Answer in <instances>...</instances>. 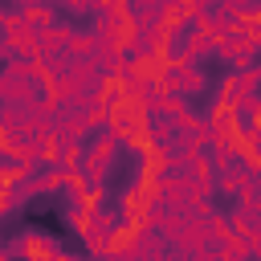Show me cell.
I'll list each match as a JSON object with an SVG mask.
<instances>
[{
	"instance_id": "6da1fadb",
	"label": "cell",
	"mask_w": 261,
	"mask_h": 261,
	"mask_svg": "<svg viewBox=\"0 0 261 261\" xmlns=\"http://www.w3.org/2000/svg\"><path fill=\"white\" fill-rule=\"evenodd\" d=\"M20 253H24L29 261H69V257H65V249H61V241H57V237H49V232H24V237L8 241L4 261H16Z\"/></svg>"
},
{
	"instance_id": "7a4b0ae2",
	"label": "cell",
	"mask_w": 261,
	"mask_h": 261,
	"mask_svg": "<svg viewBox=\"0 0 261 261\" xmlns=\"http://www.w3.org/2000/svg\"><path fill=\"white\" fill-rule=\"evenodd\" d=\"M163 86H167V94L196 98V94L204 90V69H200V61H163Z\"/></svg>"
},
{
	"instance_id": "3957f363",
	"label": "cell",
	"mask_w": 261,
	"mask_h": 261,
	"mask_svg": "<svg viewBox=\"0 0 261 261\" xmlns=\"http://www.w3.org/2000/svg\"><path fill=\"white\" fill-rule=\"evenodd\" d=\"M257 94H261V65H245V69H232V73L224 77V86H220V98H216V102L237 106V102L257 98Z\"/></svg>"
},
{
	"instance_id": "277c9868",
	"label": "cell",
	"mask_w": 261,
	"mask_h": 261,
	"mask_svg": "<svg viewBox=\"0 0 261 261\" xmlns=\"http://www.w3.org/2000/svg\"><path fill=\"white\" fill-rule=\"evenodd\" d=\"M208 249H216V245H212L208 220H200V216H192L188 228H184V232L175 237V245H171V253H184V257H200V253H208Z\"/></svg>"
},
{
	"instance_id": "5b68a950",
	"label": "cell",
	"mask_w": 261,
	"mask_h": 261,
	"mask_svg": "<svg viewBox=\"0 0 261 261\" xmlns=\"http://www.w3.org/2000/svg\"><path fill=\"white\" fill-rule=\"evenodd\" d=\"M69 37H73V29L69 24H49V29H37V45H41V53L45 57H61V53H69Z\"/></svg>"
},
{
	"instance_id": "8992f818",
	"label": "cell",
	"mask_w": 261,
	"mask_h": 261,
	"mask_svg": "<svg viewBox=\"0 0 261 261\" xmlns=\"http://www.w3.org/2000/svg\"><path fill=\"white\" fill-rule=\"evenodd\" d=\"M212 53H216V37L204 33V29L192 20V29H188V57H192V61H204V57H212Z\"/></svg>"
},
{
	"instance_id": "52a82bcc",
	"label": "cell",
	"mask_w": 261,
	"mask_h": 261,
	"mask_svg": "<svg viewBox=\"0 0 261 261\" xmlns=\"http://www.w3.org/2000/svg\"><path fill=\"white\" fill-rule=\"evenodd\" d=\"M216 257H220V261H257V257H253V249H249V241H245L241 232H237V237H228L224 245H216Z\"/></svg>"
},
{
	"instance_id": "ba28073f",
	"label": "cell",
	"mask_w": 261,
	"mask_h": 261,
	"mask_svg": "<svg viewBox=\"0 0 261 261\" xmlns=\"http://www.w3.org/2000/svg\"><path fill=\"white\" fill-rule=\"evenodd\" d=\"M94 53H98V33H94V29H90V33L73 29V37H69V57L82 61V57H94Z\"/></svg>"
},
{
	"instance_id": "9c48e42d",
	"label": "cell",
	"mask_w": 261,
	"mask_h": 261,
	"mask_svg": "<svg viewBox=\"0 0 261 261\" xmlns=\"http://www.w3.org/2000/svg\"><path fill=\"white\" fill-rule=\"evenodd\" d=\"M208 232H212V245H224L228 237H237V228H232V220L224 212H212L208 216Z\"/></svg>"
},
{
	"instance_id": "30bf717a",
	"label": "cell",
	"mask_w": 261,
	"mask_h": 261,
	"mask_svg": "<svg viewBox=\"0 0 261 261\" xmlns=\"http://www.w3.org/2000/svg\"><path fill=\"white\" fill-rule=\"evenodd\" d=\"M57 4H65V12H94L98 0H57Z\"/></svg>"
},
{
	"instance_id": "8fae6325",
	"label": "cell",
	"mask_w": 261,
	"mask_h": 261,
	"mask_svg": "<svg viewBox=\"0 0 261 261\" xmlns=\"http://www.w3.org/2000/svg\"><path fill=\"white\" fill-rule=\"evenodd\" d=\"M257 261H261V257H257Z\"/></svg>"
}]
</instances>
